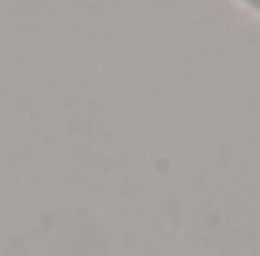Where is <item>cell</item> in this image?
<instances>
[{"instance_id":"1","label":"cell","mask_w":260,"mask_h":256,"mask_svg":"<svg viewBox=\"0 0 260 256\" xmlns=\"http://www.w3.org/2000/svg\"><path fill=\"white\" fill-rule=\"evenodd\" d=\"M245 8H249V12H256V15H260V0H253V4H245Z\"/></svg>"}]
</instances>
